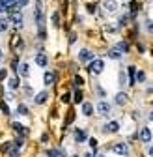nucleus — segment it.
<instances>
[{"instance_id": "f257e3e1", "label": "nucleus", "mask_w": 153, "mask_h": 157, "mask_svg": "<svg viewBox=\"0 0 153 157\" xmlns=\"http://www.w3.org/2000/svg\"><path fill=\"white\" fill-rule=\"evenodd\" d=\"M88 69H90V73H93V75H101L103 73V69H105V62L101 60V58H97V60H93L90 62V66H88Z\"/></svg>"}, {"instance_id": "f03ea898", "label": "nucleus", "mask_w": 153, "mask_h": 157, "mask_svg": "<svg viewBox=\"0 0 153 157\" xmlns=\"http://www.w3.org/2000/svg\"><path fill=\"white\" fill-rule=\"evenodd\" d=\"M8 19H9V23H13V25H23V13L21 11H11V13H8Z\"/></svg>"}, {"instance_id": "7ed1b4c3", "label": "nucleus", "mask_w": 153, "mask_h": 157, "mask_svg": "<svg viewBox=\"0 0 153 157\" xmlns=\"http://www.w3.org/2000/svg\"><path fill=\"white\" fill-rule=\"evenodd\" d=\"M112 151H114V153H118V155H127L129 148H127L125 142H118V144H114V146H112Z\"/></svg>"}, {"instance_id": "20e7f679", "label": "nucleus", "mask_w": 153, "mask_h": 157, "mask_svg": "<svg viewBox=\"0 0 153 157\" xmlns=\"http://www.w3.org/2000/svg\"><path fill=\"white\" fill-rule=\"evenodd\" d=\"M79 60H80V62H91V60H93V52L88 51V49H82V51L79 52Z\"/></svg>"}, {"instance_id": "39448f33", "label": "nucleus", "mask_w": 153, "mask_h": 157, "mask_svg": "<svg viewBox=\"0 0 153 157\" xmlns=\"http://www.w3.org/2000/svg\"><path fill=\"white\" fill-rule=\"evenodd\" d=\"M97 112H99L101 116H106V114H110V105H108L106 101H101V103H97Z\"/></svg>"}, {"instance_id": "423d86ee", "label": "nucleus", "mask_w": 153, "mask_h": 157, "mask_svg": "<svg viewBox=\"0 0 153 157\" xmlns=\"http://www.w3.org/2000/svg\"><path fill=\"white\" fill-rule=\"evenodd\" d=\"M140 140L142 142H151V131L147 127H142L140 129Z\"/></svg>"}, {"instance_id": "0eeeda50", "label": "nucleus", "mask_w": 153, "mask_h": 157, "mask_svg": "<svg viewBox=\"0 0 153 157\" xmlns=\"http://www.w3.org/2000/svg\"><path fill=\"white\" fill-rule=\"evenodd\" d=\"M35 64L39 66V67H45V66H47V56H45L43 52H37V54H35Z\"/></svg>"}, {"instance_id": "6e6552de", "label": "nucleus", "mask_w": 153, "mask_h": 157, "mask_svg": "<svg viewBox=\"0 0 153 157\" xmlns=\"http://www.w3.org/2000/svg\"><path fill=\"white\" fill-rule=\"evenodd\" d=\"M47 97H49V94H47V92H39V94L34 97V101H35V105H43V103L47 101Z\"/></svg>"}, {"instance_id": "1a4fd4ad", "label": "nucleus", "mask_w": 153, "mask_h": 157, "mask_svg": "<svg viewBox=\"0 0 153 157\" xmlns=\"http://www.w3.org/2000/svg\"><path fill=\"white\" fill-rule=\"evenodd\" d=\"M105 10L106 11H116L118 10V2H116V0H105Z\"/></svg>"}, {"instance_id": "9d476101", "label": "nucleus", "mask_w": 153, "mask_h": 157, "mask_svg": "<svg viewBox=\"0 0 153 157\" xmlns=\"http://www.w3.org/2000/svg\"><path fill=\"white\" fill-rule=\"evenodd\" d=\"M118 129H120V124L118 122H108L105 125V131L106 133H118Z\"/></svg>"}, {"instance_id": "9b49d317", "label": "nucleus", "mask_w": 153, "mask_h": 157, "mask_svg": "<svg viewBox=\"0 0 153 157\" xmlns=\"http://www.w3.org/2000/svg\"><path fill=\"white\" fill-rule=\"evenodd\" d=\"M82 114L84 116H91L93 114V105L91 103H82Z\"/></svg>"}, {"instance_id": "f8f14e48", "label": "nucleus", "mask_w": 153, "mask_h": 157, "mask_svg": "<svg viewBox=\"0 0 153 157\" xmlns=\"http://www.w3.org/2000/svg\"><path fill=\"white\" fill-rule=\"evenodd\" d=\"M116 103H118V105H125V103H127V94H125V92L116 94Z\"/></svg>"}, {"instance_id": "ddd939ff", "label": "nucleus", "mask_w": 153, "mask_h": 157, "mask_svg": "<svg viewBox=\"0 0 153 157\" xmlns=\"http://www.w3.org/2000/svg\"><path fill=\"white\" fill-rule=\"evenodd\" d=\"M19 75H21V77H28L30 75V69H28V64H21V66H19Z\"/></svg>"}, {"instance_id": "4468645a", "label": "nucleus", "mask_w": 153, "mask_h": 157, "mask_svg": "<svg viewBox=\"0 0 153 157\" xmlns=\"http://www.w3.org/2000/svg\"><path fill=\"white\" fill-rule=\"evenodd\" d=\"M9 26V19L8 17H0V32H6Z\"/></svg>"}, {"instance_id": "2eb2a0df", "label": "nucleus", "mask_w": 153, "mask_h": 157, "mask_svg": "<svg viewBox=\"0 0 153 157\" xmlns=\"http://www.w3.org/2000/svg\"><path fill=\"white\" fill-rule=\"evenodd\" d=\"M108 56H110V58H114V60H120V58H121V52H120L116 47H114V49H110V51H108Z\"/></svg>"}, {"instance_id": "dca6fc26", "label": "nucleus", "mask_w": 153, "mask_h": 157, "mask_svg": "<svg viewBox=\"0 0 153 157\" xmlns=\"http://www.w3.org/2000/svg\"><path fill=\"white\" fill-rule=\"evenodd\" d=\"M43 81H45V84H47V86H49V84H52V82H54V73L47 71V73H45V77H43Z\"/></svg>"}, {"instance_id": "f3484780", "label": "nucleus", "mask_w": 153, "mask_h": 157, "mask_svg": "<svg viewBox=\"0 0 153 157\" xmlns=\"http://www.w3.org/2000/svg\"><path fill=\"white\" fill-rule=\"evenodd\" d=\"M75 140H76V142H84V140H86V133H84V131H76V133H75Z\"/></svg>"}, {"instance_id": "a211bd4d", "label": "nucleus", "mask_w": 153, "mask_h": 157, "mask_svg": "<svg viewBox=\"0 0 153 157\" xmlns=\"http://www.w3.org/2000/svg\"><path fill=\"white\" fill-rule=\"evenodd\" d=\"M8 86H9L11 90H15V88L19 86V78H17V77H11V78H8Z\"/></svg>"}, {"instance_id": "6ab92c4d", "label": "nucleus", "mask_w": 153, "mask_h": 157, "mask_svg": "<svg viewBox=\"0 0 153 157\" xmlns=\"http://www.w3.org/2000/svg\"><path fill=\"white\" fill-rule=\"evenodd\" d=\"M13 129H15L17 133H23V135H26V133H28V129H26L24 125H21V124H13Z\"/></svg>"}, {"instance_id": "aec40b11", "label": "nucleus", "mask_w": 153, "mask_h": 157, "mask_svg": "<svg viewBox=\"0 0 153 157\" xmlns=\"http://www.w3.org/2000/svg\"><path fill=\"white\" fill-rule=\"evenodd\" d=\"M17 112H19V114H23V116H26V114H28V107L21 103V105H19V107H17Z\"/></svg>"}, {"instance_id": "412c9836", "label": "nucleus", "mask_w": 153, "mask_h": 157, "mask_svg": "<svg viewBox=\"0 0 153 157\" xmlns=\"http://www.w3.org/2000/svg\"><path fill=\"white\" fill-rule=\"evenodd\" d=\"M116 49H118L120 52H127V51H129V45L121 41V43H118V45H116Z\"/></svg>"}, {"instance_id": "4be33fe9", "label": "nucleus", "mask_w": 153, "mask_h": 157, "mask_svg": "<svg viewBox=\"0 0 153 157\" xmlns=\"http://www.w3.org/2000/svg\"><path fill=\"white\" fill-rule=\"evenodd\" d=\"M52 25H54V26H58V25H60V15H58V11H54V13H52Z\"/></svg>"}, {"instance_id": "5701e85b", "label": "nucleus", "mask_w": 153, "mask_h": 157, "mask_svg": "<svg viewBox=\"0 0 153 157\" xmlns=\"http://www.w3.org/2000/svg\"><path fill=\"white\" fill-rule=\"evenodd\" d=\"M73 99H75V103H82V92H80V90H76Z\"/></svg>"}, {"instance_id": "b1692460", "label": "nucleus", "mask_w": 153, "mask_h": 157, "mask_svg": "<svg viewBox=\"0 0 153 157\" xmlns=\"http://www.w3.org/2000/svg\"><path fill=\"white\" fill-rule=\"evenodd\" d=\"M136 81H138V82H144V81H146V73H144V71H138V73H136Z\"/></svg>"}, {"instance_id": "393cba45", "label": "nucleus", "mask_w": 153, "mask_h": 157, "mask_svg": "<svg viewBox=\"0 0 153 157\" xmlns=\"http://www.w3.org/2000/svg\"><path fill=\"white\" fill-rule=\"evenodd\" d=\"M47 155H49V157H60V151H58V150H49Z\"/></svg>"}, {"instance_id": "a878e982", "label": "nucleus", "mask_w": 153, "mask_h": 157, "mask_svg": "<svg viewBox=\"0 0 153 157\" xmlns=\"http://www.w3.org/2000/svg\"><path fill=\"white\" fill-rule=\"evenodd\" d=\"M129 75H131V84H135V67H129Z\"/></svg>"}, {"instance_id": "bb28decb", "label": "nucleus", "mask_w": 153, "mask_h": 157, "mask_svg": "<svg viewBox=\"0 0 153 157\" xmlns=\"http://www.w3.org/2000/svg\"><path fill=\"white\" fill-rule=\"evenodd\" d=\"M82 84H84V81H82L79 75H76V77H75V86H82Z\"/></svg>"}, {"instance_id": "cd10ccee", "label": "nucleus", "mask_w": 153, "mask_h": 157, "mask_svg": "<svg viewBox=\"0 0 153 157\" xmlns=\"http://www.w3.org/2000/svg\"><path fill=\"white\" fill-rule=\"evenodd\" d=\"M146 28L149 32H153V21H151V19H147V21H146Z\"/></svg>"}, {"instance_id": "c85d7f7f", "label": "nucleus", "mask_w": 153, "mask_h": 157, "mask_svg": "<svg viewBox=\"0 0 153 157\" xmlns=\"http://www.w3.org/2000/svg\"><path fill=\"white\" fill-rule=\"evenodd\" d=\"M69 99H71L69 94H64V95H62V103H69Z\"/></svg>"}, {"instance_id": "c756f323", "label": "nucleus", "mask_w": 153, "mask_h": 157, "mask_svg": "<svg viewBox=\"0 0 153 157\" xmlns=\"http://www.w3.org/2000/svg\"><path fill=\"white\" fill-rule=\"evenodd\" d=\"M6 10H8V6L4 4V0H0V13H4Z\"/></svg>"}, {"instance_id": "7c9ffc66", "label": "nucleus", "mask_w": 153, "mask_h": 157, "mask_svg": "<svg viewBox=\"0 0 153 157\" xmlns=\"http://www.w3.org/2000/svg\"><path fill=\"white\" fill-rule=\"evenodd\" d=\"M9 157H19V150H9Z\"/></svg>"}, {"instance_id": "2f4dec72", "label": "nucleus", "mask_w": 153, "mask_h": 157, "mask_svg": "<svg viewBox=\"0 0 153 157\" xmlns=\"http://www.w3.org/2000/svg\"><path fill=\"white\" fill-rule=\"evenodd\" d=\"M136 10H138V4H136V2H132V4H131V11H132V13H136Z\"/></svg>"}, {"instance_id": "473e14b6", "label": "nucleus", "mask_w": 153, "mask_h": 157, "mask_svg": "<svg viewBox=\"0 0 153 157\" xmlns=\"http://www.w3.org/2000/svg\"><path fill=\"white\" fill-rule=\"evenodd\" d=\"M90 146L95 150V148H97V140H95V139H90Z\"/></svg>"}, {"instance_id": "72a5a7b5", "label": "nucleus", "mask_w": 153, "mask_h": 157, "mask_svg": "<svg viewBox=\"0 0 153 157\" xmlns=\"http://www.w3.org/2000/svg\"><path fill=\"white\" fill-rule=\"evenodd\" d=\"M0 109H2V112H4V114H9V109H8V105H0Z\"/></svg>"}, {"instance_id": "f704fd0d", "label": "nucleus", "mask_w": 153, "mask_h": 157, "mask_svg": "<svg viewBox=\"0 0 153 157\" xmlns=\"http://www.w3.org/2000/svg\"><path fill=\"white\" fill-rule=\"evenodd\" d=\"M6 75H8L6 69H0V81H2V78H6Z\"/></svg>"}, {"instance_id": "c9c22d12", "label": "nucleus", "mask_w": 153, "mask_h": 157, "mask_svg": "<svg viewBox=\"0 0 153 157\" xmlns=\"http://www.w3.org/2000/svg\"><path fill=\"white\" fill-rule=\"evenodd\" d=\"M9 150H11V144H9V142H8V144H4V146H2V151H9Z\"/></svg>"}, {"instance_id": "e433bc0d", "label": "nucleus", "mask_w": 153, "mask_h": 157, "mask_svg": "<svg viewBox=\"0 0 153 157\" xmlns=\"http://www.w3.org/2000/svg\"><path fill=\"white\" fill-rule=\"evenodd\" d=\"M15 144H17V148H19V146H23V136H19V139L15 140Z\"/></svg>"}, {"instance_id": "4c0bfd02", "label": "nucleus", "mask_w": 153, "mask_h": 157, "mask_svg": "<svg viewBox=\"0 0 153 157\" xmlns=\"http://www.w3.org/2000/svg\"><path fill=\"white\" fill-rule=\"evenodd\" d=\"M4 4L9 8V6H13V4H15V0H4Z\"/></svg>"}, {"instance_id": "58836bf2", "label": "nucleus", "mask_w": 153, "mask_h": 157, "mask_svg": "<svg viewBox=\"0 0 153 157\" xmlns=\"http://www.w3.org/2000/svg\"><path fill=\"white\" fill-rule=\"evenodd\" d=\"M75 41H76V36L71 34V36H69V43H75Z\"/></svg>"}, {"instance_id": "ea45409f", "label": "nucleus", "mask_w": 153, "mask_h": 157, "mask_svg": "<svg viewBox=\"0 0 153 157\" xmlns=\"http://www.w3.org/2000/svg\"><path fill=\"white\" fill-rule=\"evenodd\" d=\"M120 81H121L120 84H125V73H121V75H120Z\"/></svg>"}, {"instance_id": "a19ab883", "label": "nucleus", "mask_w": 153, "mask_h": 157, "mask_svg": "<svg viewBox=\"0 0 153 157\" xmlns=\"http://www.w3.org/2000/svg\"><path fill=\"white\" fill-rule=\"evenodd\" d=\"M149 157H153V146H149Z\"/></svg>"}, {"instance_id": "79ce46f5", "label": "nucleus", "mask_w": 153, "mask_h": 157, "mask_svg": "<svg viewBox=\"0 0 153 157\" xmlns=\"http://www.w3.org/2000/svg\"><path fill=\"white\" fill-rule=\"evenodd\" d=\"M149 120H151V122H153V110H151V112H149Z\"/></svg>"}, {"instance_id": "37998d69", "label": "nucleus", "mask_w": 153, "mask_h": 157, "mask_svg": "<svg viewBox=\"0 0 153 157\" xmlns=\"http://www.w3.org/2000/svg\"><path fill=\"white\" fill-rule=\"evenodd\" d=\"M95 157H105V155H103V153H97V155H95Z\"/></svg>"}, {"instance_id": "c03bdc74", "label": "nucleus", "mask_w": 153, "mask_h": 157, "mask_svg": "<svg viewBox=\"0 0 153 157\" xmlns=\"http://www.w3.org/2000/svg\"><path fill=\"white\" fill-rule=\"evenodd\" d=\"M84 157H93V155H91V153H86V155H84Z\"/></svg>"}, {"instance_id": "a18cd8bd", "label": "nucleus", "mask_w": 153, "mask_h": 157, "mask_svg": "<svg viewBox=\"0 0 153 157\" xmlns=\"http://www.w3.org/2000/svg\"><path fill=\"white\" fill-rule=\"evenodd\" d=\"M2 56H4V54H2V51H0V60H2Z\"/></svg>"}]
</instances>
